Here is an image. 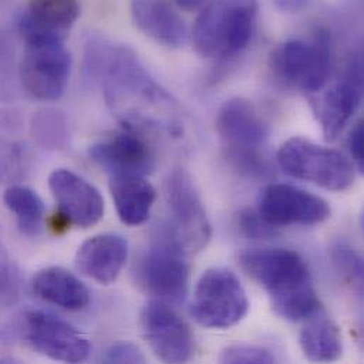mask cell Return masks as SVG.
I'll list each match as a JSON object with an SVG mask.
<instances>
[{"instance_id":"obj_2","label":"cell","mask_w":364,"mask_h":364,"mask_svg":"<svg viewBox=\"0 0 364 364\" xmlns=\"http://www.w3.org/2000/svg\"><path fill=\"white\" fill-rule=\"evenodd\" d=\"M242 269L268 294L274 312L289 322L312 318L321 305L304 258L287 248H262L240 255Z\"/></svg>"},{"instance_id":"obj_5","label":"cell","mask_w":364,"mask_h":364,"mask_svg":"<svg viewBox=\"0 0 364 364\" xmlns=\"http://www.w3.org/2000/svg\"><path fill=\"white\" fill-rule=\"evenodd\" d=\"M281 169L294 179L314 183L331 191H343L355 182V164L342 152L306 138H291L277 155Z\"/></svg>"},{"instance_id":"obj_19","label":"cell","mask_w":364,"mask_h":364,"mask_svg":"<svg viewBox=\"0 0 364 364\" xmlns=\"http://www.w3.org/2000/svg\"><path fill=\"white\" fill-rule=\"evenodd\" d=\"M131 14L136 27L159 44L178 48L187 40L182 17L166 0H132Z\"/></svg>"},{"instance_id":"obj_4","label":"cell","mask_w":364,"mask_h":364,"mask_svg":"<svg viewBox=\"0 0 364 364\" xmlns=\"http://www.w3.org/2000/svg\"><path fill=\"white\" fill-rule=\"evenodd\" d=\"M215 128L227 158L240 172L248 176L268 173V164L262 154L268 129L250 101L242 98L225 101L217 114Z\"/></svg>"},{"instance_id":"obj_14","label":"cell","mask_w":364,"mask_h":364,"mask_svg":"<svg viewBox=\"0 0 364 364\" xmlns=\"http://www.w3.org/2000/svg\"><path fill=\"white\" fill-rule=\"evenodd\" d=\"M48 187L60 214L75 227L95 225L105 210L104 197L95 186L68 169H55L48 178Z\"/></svg>"},{"instance_id":"obj_22","label":"cell","mask_w":364,"mask_h":364,"mask_svg":"<svg viewBox=\"0 0 364 364\" xmlns=\"http://www.w3.org/2000/svg\"><path fill=\"white\" fill-rule=\"evenodd\" d=\"M301 331L299 343L305 358L316 363L336 362L343 352L342 335L336 323L316 312Z\"/></svg>"},{"instance_id":"obj_11","label":"cell","mask_w":364,"mask_h":364,"mask_svg":"<svg viewBox=\"0 0 364 364\" xmlns=\"http://www.w3.org/2000/svg\"><path fill=\"white\" fill-rule=\"evenodd\" d=\"M331 213L325 198L285 183L268 184L258 200V214L275 228L321 224Z\"/></svg>"},{"instance_id":"obj_12","label":"cell","mask_w":364,"mask_h":364,"mask_svg":"<svg viewBox=\"0 0 364 364\" xmlns=\"http://www.w3.org/2000/svg\"><path fill=\"white\" fill-rule=\"evenodd\" d=\"M23 333L34 350L57 362L81 363L91 353V343L81 332L43 311H30L24 315Z\"/></svg>"},{"instance_id":"obj_9","label":"cell","mask_w":364,"mask_h":364,"mask_svg":"<svg viewBox=\"0 0 364 364\" xmlns=\"http://www.w3.org/2000/svg\"><path fill=\"white\" fill-rule=\"evenodd\" d=\"M71 55L64 41L26 43L18 75L23 88L38 101H55L64 94Z\"/></svg>"},{"instance_id":"obj_8","label":"cell","mask_w":364,"mask_h":364,"mask_svg":"<svg viewBox=\"0 0 364 364\" xmlns=\"http://www.w3.org/2000/svg\"><path fill=\"white\" fill-rule=\"evenodd\" d=\"M184 254L169 231L139 259L138 281L155 299L166 304H181L186 298L190 269Z\"/></svg>"},{"instance_id":"obj_1","label":"cell","mask_w":364,"mask_h":364,"mask_svg":"<svg viewBox=\"0 0 364 364\" xmlns=\"http://www.w3.org/2000/svg\"><path fill=\"white\" fill-rule=\"evenodd\" d=\"M92 68L101 77L105 100L112 112L132 131L162 129L182 135L179 105L151 77L138 55L127 46L92 44Z\"/></svg>"},{"instance_id":"obj_23","label":"cell","mask_w":364,"mask_h":364,"mask_svg":"<svg viewBox=\"0 0 364 364\" xmlns=\"http://www.w3.org/2000/svg\"><path fill=\"white\" fill-rule=\"evenodd\" d=\"M6 207L14 214L20 231L27 237H36L43 230L44 203L40 196L26 186H11L3 196Z\"/></svg>"},{"instance_id":"obj_27","label":"cell","mask_w":364,"mask_h":364,"mask_svg":"<svg viewBox=\"0 0 364 364\" xmlns=\"http://www.w3.org/2000/svg\"><path fill=\"white\" fill-rule=\"evenodd\" d=\"M18 292L20 277L17 269L7 262H0V305H13L18 299Z\"/></svg>"},{"instance_id":"obj_30","label":"cell","mask_w":364,"mask_h":364,"mask_svg":"<svg viewBox=\"0 0 364 364\" xmlns=\"http://www.w3.org/2000/svg\"><path fill=\"white\" fill-rule=\"evenodd\" d=\"M363 122L359 121L348 139V145L350 149V154L353 156V164L359 169V172L364 171V138H363Z\"/></svg>"},{"instance_id":"obj_10","label":"cell","mask_w":364,"mask_h":364,"mask_svg":"<svg viewBox=\"0 0 364 364\" xmlns=\"http://www.w3.org/2000/svg\"><path fill=\"white\" fill-rule=\"evenodd\" d=\"M165 196L172 213L171 234L186 254L201 251L210 241L211 225L190 175L173 171L165 182Z\"/></svg>"},{"instance_id":"obj_20","label":"cell","mask_w":364,"mask_h":364,"mask_svg":"<svg viewBox=\"0 0 364 364\" xmlns=\"http://www.w3.org/2000/svg\"><path fill=\"white\" fill-rule=\"evenodd\" d=\"M31 287L38 298L67 311H81L90 304L87 287L61 267H48L38 271Z\"/></svg>"},{"instance_id":"obj_15","label":"cell","mask_w":364,"mask_h":364,"mask_svg":"<svg viewBox=\"0 0 364 364\" xmlns=\"http://www.w3.org/2000/svg\"><path fill=\"white\" fill-rule=\"evenodd\" d=\"M90 158L109 176H146L155 169V155L136 131H125L90 148Z\"/></svg>"},{"instance_id":"obj_18","label":"cell","mask_w":364,"mask_h":364,"mask_svg":"<svg viewBox=\"0 0 364 364\" xmlns=\"http://www.w3.org/2000/svg\"><path fill=\"white\" fill-rule=\"evenodd\" d=\"M128 258V241L118 234H100L84 241L75 255L77 268L101 285L119 277Z\"/></svg>"},{"instance_id":"obj_7","label":"cell","mask_w":364,"mask_h":364,"mask_svg":"<svg viewBox=\"0 0 364 364\" xmlns=\"http://www.w3.org/2000/svg\"><path fill=\"white\" fill-rule=\"evenodd\" d=\"M250 308L245 289L227 268H210L198 279L190 314L207 329H228L244 319Z\"/></svg>"},{"instance_id":"obj_26","label":"cell","mask_w":364,"mask_h":364,"mask_svg":"<svg viewBox=\"0 0 364 364\" xmlns=\"http://www.w3.org/2000/svg\"><path fill=\"white\" fill-rule=\"evenodd\" d=\"M333 259L345 277L353 281L358 287H362L363 261L353 248L345 244H339L333 251Z\"/></svg>"},{"instance_id":"obj_16","label":"cell","mask_w":364,"mask_h":364,"mask_svg":"<svg viewBox=\"0 0 364 364\" xmlns=\"http://www.w3.org/2000/svg\"><path fill=\"white\" fill-rule=\"evenodd\" d=\"M362 100L363 64L356 55L348 63L342 78L323 94L318 104L319 121L328 141H335L342 134L359 109Z\"/></svg>"},{"instance_id":"obj_24","label":"cell","mask_w":364,"mask_h":364,"mask_svg":"<svg viewBox=\"0 0 364 364\" xmlns=\"http://www.w3.org/2000/svg\"><path fill=\"white\" fill-rule=\"evenodd\" d=\"M31 135L44 149H63L68 144L70 132L64 115L54 109L37 112L31 121Z\"/></svg>"},{"instance_id":"obj_25","label":"cell","mask_w":364,"mask_h":364,"mask_svg":"<svg viewBox=\"0 0 364 364\" xmlns=\"http://www.w3.org/2000/svg\"><path fill=\"white\" fill-rule=\"evenodd\" d=\"M218 360L228 364H271L277 362L269 350L252 345L228 346L221 352Z\"/></svg>"},{"instance_id":"obj_6","label":"cell","mask_w":364,"mask_h":364,"mask_svg":"<svg viewBox=\"0 0 364 364\" xmlns=\"http://www.w3.org/2000/svg\"><path fill=\"white\" fill-rule=\"evenodd\" d=\"M271 68L285 85L308 94L321 92L332 73V44L326 31L318 30L312 41L289 40L271 54Z\"/></svg>"},{"instance_id":"obj_28","label":"cell","mask_w":364,"mask_h":364,"mask_svg":"<svg viewBox=\"0 0 364 364\" xmlns=\"http://www.w3.org/2000/svg\"><path fill=\"white\" fill-rule=\"evenodd\" d=\"M238 225L241 231L250 237V238H271L275 235V227L269 225L267 221L262 220V217L258 214V211L245 210L238 217Z\"/></svg>"},{"instance_id":"obj_21","label":"cell","mask_w":364,"mask_h":364,"mask_svg":"<svg viewBox=\"0 0 364 364\" xmlns=\"http://www.w3.org/2000/svg\"><path fill=\"white\" fill-rule=\"evenodd\" d=\"M111 196L119 220L127 225H141L156 200L155 187L145 176H111Z\"/></svg>"},{"instance_id":"obj_3","label":"cell","mask_w":364,"mask_h":364,"mask_svg":"<svg viewBox=\"0 0 364 364\" xmlns=\"http://www.w3.org/2000/svg\"><path fill=\"white\" fill-rule=\"evenodd\" d=\"M258 0H210L196 20L193 44L205 58L238 55L251 41Z\"/></svg>"},{"instance_id":"obj_17","label":"cell","mask_w":364,"mask_h":364,"mask_svg":"<svg viewBox=\"0 0 364 364\" xmlns=\"http://www.w3.org/2000/svg\"><path fill=\"white\" fill-rule=\"evenodd\" d=\"M78 16V0H33L20 17L18 30L24 43L64 41Z\"/></svg>"},{"instance_id":"obj_13","label":"cell","mask_w":364,"mask_h":364,"mask_svg":"<svg viewBox=\"0 0 364 364\" xmlns=\"http://www.w3.org/2000/svg\"><path fill=\"white\" fill-rule=\"evenodd\" d=\"M144 336L154 355L165 363L188 362L194 353V339L188 325L169 304L149 301L141 314Z\"/></svg>"},{"instance_id":"obj_29","label":"cell","mask_w":364,"mask_h":364,"mask_svg":"<svg viewBox=\"0 0 364 364\" xmlns=\"http://www.w3.org/2000/svg\"><path fill=\"white\" fill-rule=\"evenodd\" d=\"M104 360L107 363H145V356L132 343H117L105 352Z\"/></svg>"},{"instance_id":"obj_32","label":"cell","mask_w":364,"mask_h":364,"mask_svg":"<svg viewBox=\"0 0 364 364\" xmlns=\"http://www.w3.org/2000/svg\"><path fill=\"white\" fill-rule=\"evenodd\" d=\"M0 172H1V171H0Z\"/></svg>"},{"instance_id":"obj_31","label":"cell","mask_w":364,"mask_h":364,"mask_svg":"<svg viewBox=\"0 0 364 364\" xmlns=\"http://www.w3.org/2000/svg\"><path fill=\"white\" fill-rule=\"evenodd\" d=\"M210 0H175V3L186 11L201 10Z\"/></svg>"}]
</instances>
